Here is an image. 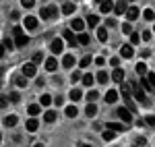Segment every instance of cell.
Returning a JSON list of instances; mask_svg holds the SVG:
<instances>
[{"mask_svg":"<svg viewBox=\"0 0 155 147\" xmlns=\"http://www.w3.org/2000/svg\"><path fill=\"white\" fill-rule=\"evenodd\" d=\"M12 35H15V46H17V48H25V46L29 44V37L23 33L21 27H12Z\"/></svg>","mask_w":155,"mask_h":147,"instance_id":"obj_1","label":"cell"},{"mask_svg":"<svg viewBox=\"0 0 155 147\" xmlns=\"http://www.w3.org/2000/svg\"><path fill=\"white\" fill-rule=\"evenodd\" d=\"M130 87H132V91H134L132 98L137 99L139 104H149V102H147V95H145V89L139 85V83H130Z\"/></svg>","mask_w":155,"mask_h":147,"instance_id":"obj_2","label":"cell"},{"mask_svg":"<svg viewBox=\"0 0 155 147\" xmlns=\"http://www.w3.org/2000/svg\"><path fill=\"white\" fill-rule=\"evenodd\" d=\"M50 50H52V54H62V50H64V39H62V37L52 39V42H50Z\"/></svg>","mask_w":155,"mask_h":147,"instance_id":"obj_3","label":"cell"},{"mask_svg":"<svg viewBox=\"0 0 155 147\" xmlns=\"http://www.w3.org/2000/svg\"><path fill=\"white\" fill-rule=\"evenodd\" d=\"M116 114H118L120 120H124V124H130L132 122V112L128 110V108H118Z\"/></svg>","mask_w":155,"mask_h":147,"instance_id":"obj_4","label":"cell"},{"mask_svg":"<svg viewBox=\"0 0 155 147\" xmlns=\"http://www.w3.org/2000/svg\"><path fill=\"white\" fill-rule=\"evenodd\" d=\"M62 39H64L71 48H74V46L79 44V42H77V37H74V33H72V31H68V29H64V31H62Z\"/></svg>","mask_w":155,"mask_h":147,"instance_id":"obj_5","label":"cell"},{"mask_svg":"<svg viewBox=\"0 0 155 147\" xmlns=\"http://www.w3.org/2000/svg\"><path fill=\"white\" fill-rule=\"evenodd\" d=\"M41 19H54L56 15H58V8L56 6H48V8H41Z\"/></svg>","mask_w":155,"mask_h":147,"instance_id":"obj_6","label":"cell"},{"mask_svg":"<svg viewBox=\"0 0 155 147\" xmlns=\"http://www.w3.org/2000/svg\"><path fill=\"white\" fill-rule=\"evenodd\" d=\"M120 56H122V58H132V56H134V50H132L130 44H124V46L120 48Z\"/></svg>","mask_w":155,"mask_h":147,"instance_id":"obj_7","label":"cell"},{"mask_svg":"<svg viewBox=\"0 0 155 147\" xmlns=\"http://www.w3.org/2000/svg\"><path fill=\"white\" fill-rule=\"evenodd\" d=\"M126 2H128V0H118L116 6H114V12H116V15H126V11H128Z\"/></svg>","mask_w":155,"mask_h":147,"instance_id":"obj_8","label":"cell"},{"mask_svg":"<svg viewBox=\"0 0 155 147\" xmlns=\"http://www.w3.org/2000/svg\"><path fill=\"white\" fill-rule=\"evenodd\" d=\"M35 73H37L35 64H23V75L25 77H35Z\"/></svg>","mask_w":155,"mask_h":147,"instance_id":"obj_9","label":"cell"},{"mask_svg":"<svg viewBox=\"0 0 155 147\" xmlns=\"http://www.w3.org/2000/svg\"><path fill=\"white\" fill-rule=\"evenodd\" d=\"M104 99H106V104H114V102L118 99V91H116V89H110L106 95H104Z\"/></svg>","mask_w":155,"mask_h":147,"instance_id":"obj_10","label":"cell"},{"mask_svg":"<svg viewBox=\"0 0 155 147\" xmlns=\"http://www.w3.org/2000/svg\"><path fill=\"white\" fill-rule=\"evenodd\" d=\"M74 64H77V62H74V56H72V54H66V56L62 58V66H64V68H72Z\"/></svg>","mask_w":155,"mask_h":147,"instance_id":"obj_11","label":"cell"},{"mask_svg":"<svg viewBox=\"0 0 155 147\" xmlns=\"http://www.w3.org/2000/svg\"><path fill=\"white\" fill-rule=\"evenodd\" d=\"M56 68H58V60H56L54 56H52V58H48V60H46V71H50V73H54Z\"/></svg>","mask_w":155,"mask_h":147,"instance_id":"obj_12","label":"cell"},{"mask_svg":"<svg viewBox=\"0 0 155 147\" xmlns=\"http://www.w3.org/2000/svg\"><path fill=\"white\" fill-rule=\"evenodd\" d=\"M83 27H85V23L81 21V19H72V21H71V29L79 31V33H83Z\"/></svg>","mask_w":155,"mask_h":147,"instance_id":"obj_13","label":"cell"},{"mask_svg":"<svg viewBox=\"0 0 155 147\" xmlns=\"http://www.w3.org/2000/svg\"><path fill=\"white\" fill-rule=\"evenodd\" d=\"M137 17H139V8H137V6H128V11H126V19H128V23L134 21Z\"/></svg>","mask_w":155,"mask_h":147,"instance_id":"obj_14","label":"cell"},{"mask_svg":"<svg viewBox=\"0 0 155 147\" xmlns=\"http://www.w3.org/2000/svg\"><path fill=\"white\" fill-rule=\"evenodd\" d=\"M25 27H27V29H35L37 27V17H31V15L25 17Z\"/></svg>","mask_w":155,"mask_h":147,"instance_id":"obj_15","label":"cell"},{"mask_svg":"<svg viewBox=\"0 0 155 147\" xmlns=\"http://www.w3.org/2000/svg\"><path fill=\"white\" fill-rule=\"evenodd\" d=\"M68 98H71L72 102H79V99H83V93H81V89L72 87V89H71V93H68Z\"/></svg>","mask_w":155,"mask_h":147,"instance_id":"obj_16","label":"cell"},{"mask_svg":"<svg viewBox=\"0 0 155 147\" xmlns=\"http://www.w3.org/2000/svg\"><path fill=\"white\" fill-rule=\"evenodd\" d=\"M37 126H39V122H37L35 118H29V120H27V124H25V129H27L29 133H35Z\"/></svg>","mask_w":155,"mask_h":147,"instance_id":"obj_17","label":"cell"},{"mask_svg":"<svg viewBox=\"0 0 155 147\" xmlns=\"http://www.w3.org/2000/svg\"><path fill=\"white\" fill-rule=\"evenodd\" d=\"M114 6H116V4H114V2H112V0H106V2H104V4H99V8H101V12H112L114 11Z\"/></svg>","mask_w":155,"mask_h":147,"instance_id":"obj_18","label":"cell"},{"mask_svg":"<svg viewBox=\"0 0 155 147\" xmlns=\"http://www.w3.org/2000/svg\"><path fill=\"white\" fill-rule=\"evenodd\" d=\"M85 114H87L89 118H93V116L97 114V106H95V104H87V108H85Z\"/></svg>","mask_w":155,"mask_h":147,"instance_id":"obj_19","label":"cell"},{"mask_svg":"<svg viewBox=\"0 0 155 147\" xmlns=\"http://www.w3.org/2000/svg\"><path fill=\"white\" fill-rule=\"evenodd\" d=\"M97 39L99 42H107V27H99L97 29Z\"/></svg>","mask_w":155,"mask_h":147,"instance_id":"obj_20","label":"cell"},{"mask_svg":"<svg viewBox=\"0 0 155 147\" xmlns=\"http://www.w3.org/2000/svg\"><path fill=\"white\" fill-rule=\"evenodd\" d=\"M112 79H114V81H118V83H122V79H124V71H122V68H114Z\"/></svg>","mask_w":155,"mask_h":147,"instance_id":"obj_21","label":"cell"},{"mask_svg":"<svg viewBox=\"0 0 155 147\" xmlns=\"http://www.w3.org/2000/svg\"><path fill=\"white\" fill-rule=\"evenodd\" d=\"M97 98H99V93H97L95 89H91V91H89V93L85 95V99H87L89 104H95V99H97Z\"/></svg>","mask_w":155,"mask_h":147,"instance_id":"obj_22","label":"cell"},{"mask_svg":"<svg viewBox=\"0 0 155 147\" xmlns=\"http://www.w3.org/2000/svg\"><path fill=\"white\" fill-rule=\"evenodd\" d=\"M95 79H97V83H107V81H110V77H107L106 71H99V73L95 75Z\"/></svg>","mask_w":155,"mask_h":147,"instance_id":"obj_23","label":"cell"},{"mask_svg":"<svg viewBox=\"0 0 155 147\" xmlns=\"http://www.w3.org/2000/svg\"><path fill=\"white\" fill-rule=\"evenodd\" d=\"M27 112H29V114H31V116H33V118H35L37 114H39V112H41V106H37V104H31V106H29V108H27Z\"/></svg>","mask_w":155,"mask_h":147,"instance_id":"obj_24","label":"cell"},{"mask_svg":"<svg viewBox=\"0 0 155 147\" xmlns=\"http://www.w3.org/2000/svg\"><path fill=\"white\" fill-rule=\"evenodd\" d=\"M107 129H110V131H114V133H120V131H124V124H118V122H107Z\"/></svg>","mask_w":155,"mask_h":147,"instance_id":"obj_25","label":"cell"},{"mask_svg":"<svg viewBox=\"0 0 155 147\" xmlns=\"http://www.w3.org/2000/svg\"><path fill=\"white\" fill-rule=\"evenodd\" d=\"M44 120H46V122H48V124H52V122H54V120H56V112L48 110V112H46V114H44Z\"/></svg>","mask_w":155,"mask_h":147,"instance_id":"obj_26","label":"cell"},{"mask_svg":"<svg viewBox=\"0 0 155 147\" xmlns=\"http://www.w3.org/2000/svg\"><path fill=\"white\" fill-rule=\"evenodd\" d=\"M97 23H99V17H97V15H89V17H87V25H89V27H97Z\"/></svg>","mask_w":155,"mask_h":147,"instance_id":"obj_27","label":"cell"},{"mask_svg":"<svg viewBox=\"0 0 155 147\" xmlns=\"http://www.w3.org/2000/svg\"><path fill=\"white\" fill-rule=\"evenodd\" d=\"M134 71H137V75L143 77V75H147V64H145V62H139V64L134 66Z\"/></svg>","mask_w":155,"mask_h":147,"instance_id":"obj_28","label":"cell"},{"mask_svg":"<svg viewBox=\"0 0 155 147\" xmlns=\"http://www.w3.org/2000/svg\"><path fill=\"white\" fill-rule=\"evenodd\" d=\"M62 12H64V15H72V12H74V4H72V2H64Z\"/></svg>","mask_w":155,"mask_h":147,"instance_id":"obj_29","label":"cell"},{"mask_svg":"<svg viewBox=\"0 0 155 147\" xmlns=\"http://www.w3.org/2000/svg\"><path fill=\"white\" fill-rule=\"evenodd\" d=\"M93 83H95V77H93V75H83V85L91 87Z\"/></svg>","mask_w":155,"mask_h":147,"instance_id":"obj_30","label":"cell"},{"mask_svg":"<svg viewBox=\"0 0 155 147\" xmlns=\"http://www.w3.org/2000/svg\"><path fill=\"white\" fill-rule=\"evenodd\" d=\"M77 42H79V44H81V46H87V44H89V35H87V33H79V37H77Z\"/></svg>","mask_w":155,"mask_h":147,"instance_id":"obj_31","label":"cell"},{"mask_svg":"<svg viewBox=\"0 0 155 147\" xmlns=\"http://www.w3.org/2000/svg\"><path fill=\"white\" fill-rule=\"evenodd\" d=\"M17 120H19V118H17V116H6V118H4V126H15V124H17Z\"/></svg>","mask_w":155,"mask_h":147,"instance_id":"obj_32","label":"cell"},{"mask_svg":"<svg viewBox=\"0 0 155 147\" xmlns=\"http://www.w3.org/2000/svg\"><path fill=\"white\" fill-rule=\"evenodd\" d=\"M124 104H126V108H128V110H130L132 114L137 112V106H134V102H132V98H124Z\"/></svg>","mask_w":155,"mask_h":147,"instance_id":"obj_33","label":"cell"},{"mask_svg":"<svg viewBox=\"0 0 155 147\" xmlns=\"http://www.w3.org/2000/svg\"><path fill=\"white\" fill-rule=\"evenodd\" d=\"M141 87H143L145 91H153V89H155V87L149 83V79H141Z\"/></svg>","mask_w":155,"mask_h":147,"instance_id":"obj_34","label":"cell"},{"mask_svg":"<svg viewBox=\"0 0 155 147\" xmlns=\"http://www.w3.org/2000/svg\"><path fill=\"white\" fill-rule=\"evenodd\" d=\"M77 114H79V110H77V106H68V108H66V116H68V118H74Z\"/></svg>","mask_w":155,"mask_h":147,"instance_id":"obj_35","label":"cell"},{"mask_svg":"<svg viewBox=\"0 0 155 147\" xmlns=\"http://www.w3.org/2000/svg\"><path fill=\"white\" fill-rule=\"evenodd\" d=\"M2 46H4V50H12L15 42H12L11 37H4V39H2Z\"/></svg>","mask_w":155,"mask_h":147,"instance_id":"obj_36","label":"cell"},{"mask_svg":"<svg viewBox=\"0 0 155 147\" xmlns=\"http://www.w3.org/2000/svg\"><path fill=\"white\" fill-rule=\"evenodd\" d=\"M15 83H17V87H25V85H27V77H25V75L17 77V79H15Z\"/></svg>","mask_w":155,"mask_h":147,"instance_id":"obj_37","label":"cell"},{"mask_svg":"<svg viewBox=\"0 0 155 147\" xmlns=\"http://www.w3.org/2000/svg\"><path fill=\"white\" fill-rule=\"evenodd\" d=\"M143 17L147 19V21H153V19H155V12L151 11V8H145V11H143Z\"/></svg>","mask_w":155,"mask_h":147,"instance_id":"obj_38","label":"cell"},{"mask_svg":"<svg viewBox=\"0 0 155 147\" xmlns=\"http://www.w3.org/2000/svg\"><path fill=\"white\" fill-rule=\"evenodd\" d=\"M89 64H91V56H85V58H81V62H79L81 68H87Z\"/></svg>","mask_w":155,"mask_h":147,"instance_id":"obj_39","label":"cell"},{"mask_svg":"<svg viewBox=\"0 0 155 147\" xmlns=\"http://www.w3.org/2000/svg\"><path fill=\"white\" fill-rule=\"evenodd\" d=\"M39 102H41V106H50L54 99H52V95H48V93H46V95H41V99H39Z\"/></svg>","mask_w":155,"mask_h":147,"instance_id":"obj_40","label":"cell"},{"mask_svg":"<svg viewBox=\"0 0 155 147\" xmlns=\"http://www.w3.org/2000/svg\"><path fill=\"white\" fill-rule=\"evenodd\" d=\"M112 139H114V131H110V129L104 131V141H112Z\"/></svg>","mask_w":155,"mask_h":147,"instance_id":"obj_41","label":"cell"},{"mask_svg":"<svg viewBox=\"0 0 155 147\" xmlns=\"http://www.w3.org/2000/svg\"><path fill=\"white\" fill-rule=\"evenodd\" d=\"M21 4H23L25 8H31V6L35 4V0H21Z\"/></svg>","mask_w":155,"mask_h":147,"instance_id":"obj_42","label":"cell"},{"mask_svg":"<svg viewBox=\"0 0 155 147\" xmlns=\"http://www.w3.org/2000/svg\"><path fill=\"white\" fill-rule=\"evenodd\" d=\"M79 79H81V73H79V71H74V73L71 75V81H72V83H77Z\"/></svg>","mask_w":155,"mask_h":147,"instance_id":"obj_43","label":"cell"},{"mask_svg":"<svg viewBox=\"0 0 155 147\" xmlns=\"http://www.w3.org/2000/svg\"><path fill=\"white\" fill-rule=\"evenodd\" d=\"M130 42L132 44H139V42H141V35H139V33H130Z\"/></svg>","mask_w":155,"mask_h":147,"instance_id":"obj_44","label":"cell"},{"mask_svg":"<svg viewBox=\"0 0 155 147\" xmlns=\"http://www.w3.org/2000/svg\"><path fill=\"white\" fill-rule=\"evenodd\" d=\"M44 60V54H41V52H35V54H33V62H41Z\"/></svg>","mask_w":155,"mask_h":147,"instance_id":"obj_45","label":"cell"},{"mask_svg":"<svg viewBox=\"0 0 155 147\" xmlns=\"http://www.w3.org/2000/svg\"><path fill=\"white\" fill-rule=\"evenodd\" d=\"M110 64H112L114 68H120V58H110Z\"/></svg>","mask_w":155,"mask_h":147,"instance_id":"obj_46","label":"cell"},{"mask_svg":"<svg viewBox=\"0 0 155 147\" xmlns=\"http://www.w3.org/2000/svg\"><path fill=\"white\" fill-rule=\"evenodd\" d=\"M122 31H124V33H132V27H130V23H124V25H122Z\"/></svg>","mask_w":155,"mask_h":147,"instance_id":"obj_47","label":"cell"},{"mask_svg":"<svg viewBox=\"0 0 155 147\" xmlns=\"http://www.w3.org/2000/svg\"><path fill=\"white\" fill-rule=\"evenodd\" d=\"M147 79H149V83L155 87V73H147Z\"/></svg>","mask_w":155,"mask_h":147,"instance_id":"obj_48","label":"cell"},{"mask_svg":"<svg viewBox=\"0 0 155 147\" xmlns=\"http://www.w3.org/2000/svg\"><path fill=\"white\" fill-rule=\"evenodd\" d=\"M19 99H21V95H19V93H17V91H15V93H11V102H15V104H17V102H19Z\"/></svg>","mask_w":155,"mask_h":147,"instance_id":"obj_49","label":"cell"},{"mask_svg":"<svg viewBox=\"0 0 155 147\" xmlns=\"http://www.w3.org/2000/svg\"><path fill=\"white\" fill-rule=\"evenodd\" d=\"M145 122L149 124V126H155V116H147V120Z\"/></svg>","mask_w":155,"mask_h":147,"instance_id":"obj_50","label":"cell"},{"mask_svg":"<svg viewBox=\"0 0 155 147\" xmlns=\"http://www.w3.org/2000/svg\"><path fill=\"white\" fill-rule=\"evenodd\" d=\"M106 27H116V19H107V21H106Z\"/></svg>","mask_w":155,"mask_h":147,"instance_id":"obj_51","label":"cell"},{"mask_svg":"<svg viewBox=\"0 0 155 147\" xmlns=\"http://www.w3.org/2000/svg\"><path fill=\"white\" fill-rule=\"evenodd\" d=\"M95 64H97V66H104V64H106V60H104L101 56H97V58H95Z\"/></svg>","mask_w":155,"mask_h":147,"instance_id":"obj_52","label":"cell"},{"mask_svg":"<svg viewBox=\"0 0 155 147\" xmlns=\"http://www.w3.org/2000/svg\"><path fill=\"white\" fill-rule=\"evenodd\" d=\"M143 39H145V42H149V39H151V31H143Z\"/></svg>","mask_w":155,"mask_h":147,"instance_id":"obj_53","label":"cell"},{"mask_svg":"<svg viewBox=\"0 0 155 147\" xmlns=\"http://www.w3.org/2000/svg\"><path fill=\"white\" fill-rule=\"evenodd\" d=\"M54 104H56V106H62V104H64V99L58 95V98H54Z\"/></svg>","mask_w":155,"mask_h":147,"instance_id":"obj_54","label":"cell"},{"mask_svg":"<svg viewBox=\"0 0 155 147\" xmlns=\"http://www.w3.org/2000/svg\"><path fill=\"white\" fill-rule=\"evenodd\" d=\"M0 106H2V108L6 106V95H0Z\"/></svg>","mask_w":155,"mask_h":147,"instance_id":"obj_55","label":"cell"},{"mask_svg":"<svg viewBox=\"0 0 155 147\" xmlns=\"http://www.w3.org/2000/svg\"><path fill=\"white\" fill-rule=\"evenodd\" d=\"M145 143H147V141H145L143 137H137V145H145Z\"/></svg>","mask_w":155,"mask_h":147,"instance_id":"obj_56","label":"cell"},{"mask_svg":"<svg viewBox=\"0 0 155 147\" xmlns=\"http://www.w3.org/2000/svg\"><path fill=\"white\" fill-rule=\"evenodd\" d=\"M11 19H12V21H17V19H19V12L12 11V12H11Z\"/></svg>","mask_w":155,"mask_h":147,"instance_id":"obj_57","label":"cell"},{"mask_svg":"<svg viewBox=\"0 0 155 147\" xmlns=\"http://www.w3.org/2000/svg\"><path fill=\"white\" fill-rule=\"evenodd\" d=\"M79 147H91V145H87V143H79Z\"/></svg>","mask_w":155,"mask_h":147,"instance_id":"obj_58","label":"cell"},{"mask_svg":"<svg viewBox=\"0 0 155 147\" xmlns=\"http://www.w3.org/2000/svg\"><path fill=\"white\" fill-rule=\"evenodd\" d=\"M33 147H46V145H41V143H35V145H33Z\"/></svg>","mask_w":155,"mask_h":147,"instance_id":"obj_59","label":"cell"},{"mask_svg":"<svg viewBox=\"0 0 155 147\" xmlns=\"http://www.w3.org/2000/svg\"><path fill=\"white\" fill-rule=\"evenodd\" d=\"M95 2H97V4H104V2H106V0H95Z\"/></svg>","mask_w":155,"mask_h":147,"instance_id":"obj_60","label":"cell"},{"mask_svg":"<svg viewBox=\"0 0 155 147\" xmlns=\"http://www.w3.org/2000/svg\"><path fill=\"white\" fill-rule=\"evenodd\" d=\"M153 31H155V29H153Z\"/></svg>","mask_w":155,"mask_h":147,"instance_id":"obj_61","label":"cell"}]
</instances>
